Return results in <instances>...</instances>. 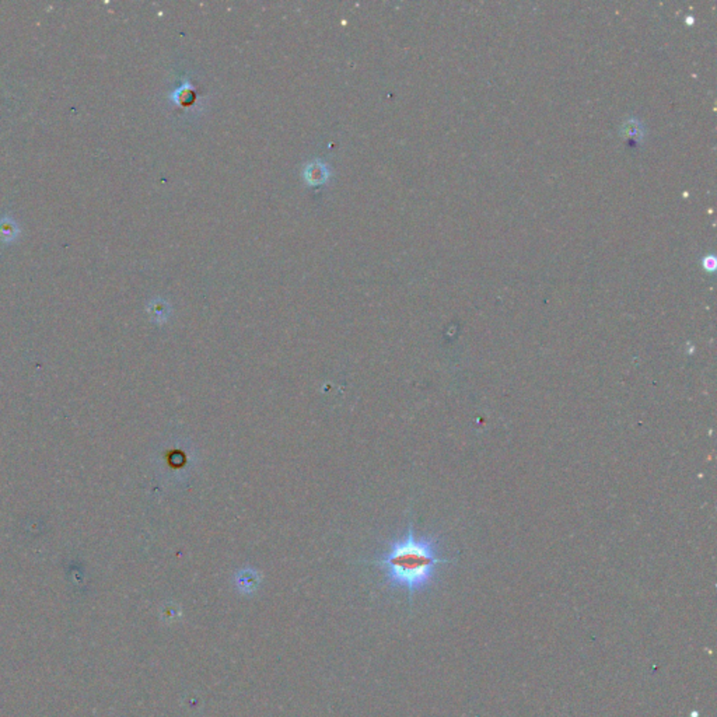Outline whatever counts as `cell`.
Wrapping results in <instances>:
<instances>
[{"label":"cell","mask_w":717,"mask_h":717,"mask_svg":"<svg viewBox=\"0 0 717 717\" xmlns=\"http://www.w3.org/2000/svg\"><path fill=\"white\" fill-rule=\"evenodd\" d=\"M309 170L316 173V174L307 176V179H309L307 181L311 184H321L326 179V169L321 167V163H319V161H316L313 166H310Z\"/></svg>","instance_id":"3957f363"},{"label":"cell","mask_w":717,"mask_h":717,"mask_svg":"<svg viewBox=\"0 0 717 717\" xmlns=\"http://www.w3.org/2000/svg\"><path fill=\"white\" fill-rule=\"evenodd\" d=\"M451 562L454 561L441 556L436 538L418 537L411 524L408 533L394 541L374 563L384 572L391 587L413 596L431 586L441 565Z\"/></svg>","instance_id":"6da1fadb"},{"label":"cell","mask_w":717,"mask_h":717,"mask_svg":"<svg viewBox=\"0 0 717 717\" xmlns=\"http://www.w3.org/2000/svg\"><path fill=\"white\" fill-rule=\"evenodd\" d=\"M237 588L244 594H251L259 586V576L251 569L241 571L236 577Z\"/></svg>","instance_id":"7a4b0ae2"},{"label":"cell","mask_w":717,"mask_h":717,"mask_svg":"<svg viewBox=\"0 0 717 717\" xmlns=\"http://www.w3.org/2000/svg\"><path fill=\"white\" fill-rule=\"evenodd\" d=\"M703 264H705V268L708 271H713L715 266H716V259H715V256H705Z\"/></svg>","instance_id":"277c9868"}]
</instances>
